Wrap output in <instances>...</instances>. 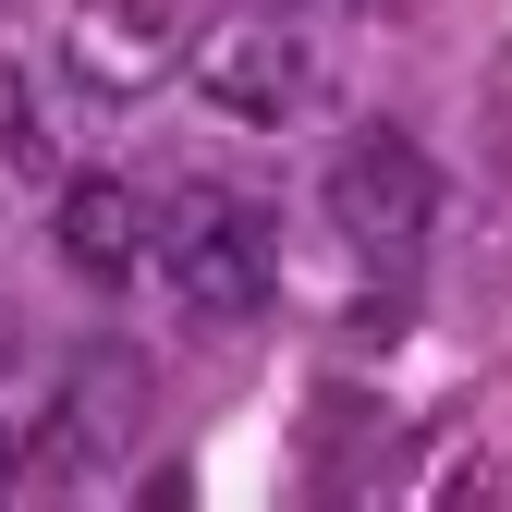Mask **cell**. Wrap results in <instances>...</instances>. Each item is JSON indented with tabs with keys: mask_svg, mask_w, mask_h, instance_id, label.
I'll return each instance as SVG.
<instances>
[{
	"mask_svg": "<svg viewBox=\"0 0 512 512\" xmlns=\"http://www.w3.org/2000/svg\"><path fill=\"white\" fill-rule=\"evenodd\" d=\"M196 98L220 122H305L317 110V49L293 25H220L196 49Z\"/></svg>",
	"mask_w": 512,
	"mask_h": 512,
	"instance_id": "5",
	"label": "cell"
},
{
	"mask_svg": "<svg viewBox=\"0 0 512 512\" xmlns=\"http://www.w3.org/2000/svg\"><path fill=\"white\" fill-rule=\"evenodd\" d=\"M49 244H61L74 281H135L147 256H159V208H147L122 171H74V183L49 196Z\"/></svg>",
	"mask_w": 512,
	"mask_h": 512,
	"instance_id": "6",
	"label": "cell"
},
{
	"mask_svg": "<svg viewBox=\"0 0 512 512\" xmlns=\"http://www.w3.org/2000/svg\"><path fill=\"white\" fill-rule=\"evenodd\" d=\"M61 74L98 98H147L159 74H183V0H74L61 13Z\"/></svg>",
	"mask_w": 512,
	"mask_h": 512,
	"instance_id": "4",
	"label": "cell"
},
{
	"mask_svg": "<svg viewBox=\"0 0 512 512\" xmlns=\"http://www.w3.org/2000/svg\"><path fill=\"white\" fill-rule=\"evenodd\" d=\"M147 415H159V378H147V354L86 342L74 366L49 378V403H37V439H25L37 488H122V464H135Z\"/></svg>",
	"mask_w": 512,
	"mask_h": 512,
	"instance_id": "1",
	"label": "cell"
},
{
	"mask_svg": "<svg viewBox=\"0 0 512 512\" xmlns=\"http://www.w3.org/2000/svg\"><path fill=\"white\" fill-rule=\"evenodd\" d=\"M61 135H49V110H37V74L25 61H0V171H49Z\"/></svg>",
	"mask_w": 512,
	"mask_h": 512,
	"instance_id": "7",
	"label": "cell"
},
{
	"mask_svg": "<svg viewBox=\"0 0 512 512\" xmlns=\"http://www.w3.org/2000/svg\"><path fill=\"white\" fill-rule=\"evenodd\" d=\"M366 13H403V0H366Z\"/></svg>",
	"mask_w": 512,
	"mask_h": 512,
	"instance_id": "9",
	"label": "cell"
},
{
	"mask_svg": "<svg viewBox=\"0 0 512 512\" xmlns=\"http://www.w3.org/2000/svg\"><path fill=\"white\" fill-rule=\"evenodd\" d=\"M330 220H342V244L354 256H427V232H439V171H427V147L415 135H391V122H366V135H342V159H330Z\"/></svg>",
	"mask_w": 512,
	"mask_h": 512,
	"instance_id": "3",
	"label": "cell"
},
{
	"mask_svg": "<svg viewBox=\"0 0 512 512\" xmlns=\"http://www.w3.org/2000/svg\"><path fill=\"white\" fill-rule=\"evenodd\" d=\"M159 269H171V305L196 317V330H232L281 293V220L269 196H232V183H196V196H171L159 220Z\"/></svg>",
	"mask_w": 512,
	"mask_h": 512,
	"instance_id": "2",
	"label": "cell"
},
{
	"mask_svg": "<svg viewBox=\"0 0 512 512\" xmlns=\"http://www.w3.org/2000/svg\"><path fill=\"white\" fill-rule=\"evenodd\" d=\"M13 488H25V452H13V439H0V500H13Z\"/></svg>",
	"mask_w": 512,
	"mask_h": 512,
	"instance_id": "8",
	"label": "cell"
}]
</instances>
